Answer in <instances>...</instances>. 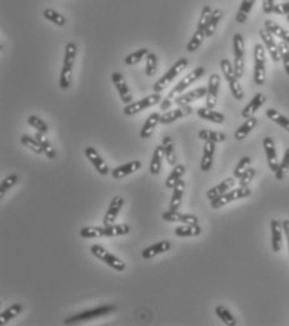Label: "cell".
I'll return each instance as SVG.
<instances>
[{
    "mask_svg": "<svg viewBox=\"0 0 289 326\" xmlns=\"http://www.w3.org/2000/svg\"><path fill=\"white\" fill-rule=\"evenodd\" d=\"M178 237H196L202 234V227L199 224H182L174 230Z\"/></svg>",
    "mask_w": 289,
    "mask_h": 326,
    "instance_id": "35",
    "label": "cell"
},
{
    "mask_svg": "<svg viewBox=\"0 0 289 326\" xmlns=\"http://www.w3.org/2000/svg\"><path fill=\"white\" fill-rule=\"evenodd\" d=\"M197 113H198L199 117L203 118V120H209V122L212 123H217V124H223L224 120H226V116H224L223 113L217 112V110H211V108H199V110H197Z\"/></svg>",
    "mask_w": 289,
    "mask_h": 326,
    "instance_id": "29",
    "label": "cell"
},
{
    "mask_svg": "<svg viewBox=\"0 0 289 326\" xmlns=\"http://www.w3.org/2000/svg\"><path fill=\"white\" fill-rule=\"evenodd\" d=\"M251 162H252L251 158L247 157V156L242 157L241 160L238 162V164H237V167L234 168L233 177H236V178H241V177L243 176L244 172L249 168V166H251Z\"/></svg>",
    "mask_w": 289,
    "mask_h": 326,
    "instance_id": "50",
    "label": "cell"
},
{
    "mask_svg": "<svg viewBox=\"0 0 289 326\" xmlns=\"http://www.w3.org/2000/svg\"><path fill=\"white\" fill-rule=\"evenodd\" d=\"M160 123V114L159 113H152V114L149 116V117L147 118V120H145V123L143 124L142 130H140V137L143 138V140H147V138H149L150 136L153 134V132H154V130L157 128V126Z\"/></svg>",
    "mask_w": 289,
    "mask_h": 326,
    "instance_id": "27",
    "label": "cell"
},
{
    "mask_svg": "<svg viewBox=\"0 0 289 326\" xmlns=\"http://www.w3.org/2000/svg\"><path fill=\"white\" fill-rule=\"evenodd\" d=\"M254 4H256V0H242V4L241 6H239L238 13H237L236 16L237 23L239 24L246 23Z\"/></svg>",
    "mask_w": 289,
    "mask_h": 326,
    "instance_id": "36",
    "label": "cell"
},
{
    "mask_svg": "<svg viewBox=\"0 0 289 326\" xmlns=\"http://www.w3.org/2000/svg\"><path fill=\"white\" fill-rule=\"evenodd\" d=\"M272 231V250L273 252H279L282 250V241H283V224L279 220L273 218L271 221Z\"/></svg>",
    "mask_w": 289,
    "mask_h": 326,
    "instance_id": "20",
    "label": "cell"
},
{
    "mask_svg": "<svg viewBox=\"0 0 289 326\" xmlns=\"http://www.w3.org/2000/svg\"><path fill=\"white\" fill-rule=\"evenodd\" d=\"M216 314L222 321H223L224 325L227 326H236L237 325V318H234L233 314L223 305H219L216 308Z\"/></svg>",
    "mask_w": 289,
    "mask_h": 326,
    "instance_id": "42",
    "label": "cell"
},
{
    "mask_svg": "<svg viewBox=\"0 0 289 326\" xmlns=\"http://www.w3.org/2000/svg\"><path fill=\"white\" fill-rule=\"evenodd\" d=\"M90 252L91 255L95 256L98 260L103 261L104 264H107L109 268H114L115 271H118V272H122V271H124L125 268H127V265H125L124 261L120 260L119 258H117V256H114L113 254H110L109 251L105 250L103 246H100V244H93L90 248Z\"/></svg>",
    "mask_w": 289,
    "mask_h": 326,
    "instance_id": "6",
    "label": "cell"
},
{
    "mask_svg": "<svg viewBox=\"0 0 289 326\" xmlns=\"http://www.w3.org/2000/svg\"><path fill=\"white\" fill-rule=\"evenodd\" d=\"M124 206V198L120 196L114 197V198L110 201L109 207H108L107 212L104 214V220H103V224L104 226H110V224H114L115 220H117L118 214H119L120 210Z\"/></svg>",
    "mask_w": 289,
    "mask_h": 326,
    "instance_id": "16",
    "label": "cell"
},
{
    "mask_svg": "<svg viewBox=\"0 0 289 326\" xmlns=\"http://www.w3.org/2000/svg\"><path fill=\"white\" fill-rule=\"evenodd\" d=\"M184 174L185 167L183 166V164H175V166L173 167L170 174L168 176L167 181H165V187H167V188H173V187L178 184V181L182 180V176Z\"/></svg>",
    "mask_w": 289,
    "mask_h": 326,
    "instance_id": "39",
    "label": "cell"
},
{
    "mask_svg": "<svg viewBox=\"0 0 289 326\" xmlns=\"http://www.w3.org/2000/svg\"><path fill=\"white\" fill-rule=\"evenodd\" d=\"M212 13H213V9H212L211 6H203V9H202V13H201V18H199L198 26H197V29H199V30H204V29H206V26H207V23H208V22H209V18H211Z\"/></svg>",
    "mask_w": 289,
    "mask_h": 326,
    "instance_id": "52",
    "label": "cell"
},
{
    "mask_svg": "<svg viewBox=\"0 0 289 326\" xmlns=\"http://www.w3.org/2000/svg\"><path fill=\"white\" fill-rule=\"evenodd\" d=\"M244 39L242 34L233 36V53H234V73L239 79L244 74Z\"/></svg>",
    "mask_w": 289,
    "mask_h": 326,
    "instance_id": "10",
    "label": "cell"
},
{
    "mask_svg": "<svg viewBox=\"0 0 289 326\" xmlns=\"http://www.w3.org/2000/svg\"><path fill=\"white\" fill-rule=\"evenodd\" d=\"M263 147L264 152H266L267 160H268V166L271 168L272 172L276 174L279 168V162H278V156H277L276 146H274V140L271 137H266L263 140Z\"/></svg>",
    "mask_w": 289,
    "mask_h": 326,
    "instance_id": "17",
    "label": "cell"
},
{
    "mask_svg": "<svg viewBox=\"0 0 289 326\" xmlns=\"http://www.w3.org/2000/svg\"><path fill=\"white\" fill-rule=\"evenodd\" d=\"M266 116L269 118V120H273L274 123H277V124L281 126L282 128H284L287 132H289V118L288 117L283 116L281 112H278L277 110H274V108H269V110H267Z\"/></svg>",
    "mask_w": 289,
    "mask_h": 326,
    "instance_id": "38",
    "label": "cell"
},
{
    "mask_svg": "<svg viewBox=\"0 0 289 326\" xmlns=\"http://www.w3.org/2000/svg\"><path fill=\"white\" fill-rule=\"evenodd\" d=\"M204 74H206V69H204L203 66H197V68L193 69L190 73H188L182 80L178 82V84L170 90L169 94L160 102V110H167L168 108L172 107V106L174 104L175 98H177L178 96L183 94V92H184L187 88H189L194 82H197L199 78H202Z\"/></svg>",
    "mask_w": 289,
    "mask_h": 326,
    "instance_id": "1",
    "label": "cell"
},
{
    "mask_svg": "<svg viewBox=\"0 0 289 326\" xmlns=\"http://www.w3.org/2000/svg\"><path fill=\"white\" fill-rule=\"evenodd\" d=\"M16 184H18V176L16 174H10V176L5 177L0 184V196H4V194Z\"/></svg>",
    "mask_w": 289,
    "mask_h": 326,
    "instance_id": "53",
    "label": "cell"
},
{
    "mask_svg": "<svg viewBox=\"0 0 289 326\" xmlns=\"http://www.w3.org/2000/svg\"><path fill=\"white\" fill-rule=\"evenodd\" d=\"M23 311V306L20 304H14V305L9 306L6 310H4L3 312L0 314V325H5L9 321L13 320L14 318L19 315Z\"/></svg>",
    "mask_w": 289,
    "mask_h": 326,
    "instance_id": "37",
    "label": "cell"
},
{
    "mask_svg": "<svg viewBox=\"0 0 289 326\" xmlns=\"http://www.w3.org/2000/svg\"><path fill=\"white\" fill-rule=\"evenodd\" d=\"M28 123H29V126H31L33 128H35L38 132L44 133V134H46V133L49 132L48 124H46L43 120H40L39 117H36V116H30V117L28 118Z\"/></svg>",
    "mask_w": 289,
    "mask_h": 326,
    "instance_id": "51",
    "label": "cell"
},
{
    "mask_svg": "<svg viewBox=\"0 0 289 326\" xmlns=\"http://www.w3.org/2000/svg\"><path fill=\"white\" fill-rule=\"evenodd\" d=\"M162 102V96L160 93H153V94L147 96V97L142 98V100H137V102H132L130 104H127L124 107V114L125 116H134L137 113L142 112V110H147V108L153 107V106L158 104Z\"/></svg>",
    "mask_w": 289,
    "mask_h": 326,
    "instance_id": "9",
    "label": "cell"
},
{
    "mask_svg": "<svg viewBox=\"0 0 289 326\" xmlns=\"http://www.w3.org/2000/svg\"><path fill=\"white\" fill-rule=\"evenodd\" d=\"M234 184H236V177H229V178L224 180V181H222L221 184H217V186L212 187V188L207 192V198H208L209 201H212V200L214 198H218V197H221L222 194H224L226 192L231 191L234 187Z\"/></svg>",
    "mask_w": 289,
    "mask_h": 326,
    "instance_id": "22",
    "label": "cell"
},
{
    "mask_svg": "<svg viewBox=\"0 0 289 326\" xmlns=\"http://www.w3.org/2000/svg\"><path fill=\"white\" fill-rule=\"evenodd\" d=\"M145 76H154L158 68V58L154 53H150L145 56Z\"/></svg>",
    "mask_w": 289,
    "mask_h": 326,
    "instance_id": "46",
    "label": "cell"
},
{
    "mask_svg": "<svg viewBox=\"0 0 289 326\" xmlns=\"http://www.w3.org/2000/svg\"><path fill=\"white\" fill-rule=\"evenodd\" d=\"M207 93H208V88L206 87H199L196 88V90H189L187 93H183V94L178 96L174 100V104L177 106H183V104H190L194 100H198L201 98L207 97Z\"/></svg>",
    "mask_w": 289,
    "mask_h": 326,
    "instance_id": "18",
    "label": "cell"
},
{
    "mask_svg": "<svg viewBox=\"0 0 289 326\" xmlns=\"http://www.w3.org/2000/svg\"><path fill=\"white\" fill-rule=\"evenodd\" d=\"M259 36H261L262 40H263L264 43V46H266L267 50H268L272 60H273L274 63L281 62V54H279L278 44H277L276 40H274L273 34L269 33L267 29H262V30H259Z\"/></svg>",
    "mask_w": 289,
    "mask_h": 326,
    "instance_id": "15",
    "label": "cell"
},
{
    "mask_svg": "<svg viewBox=\"0 0 289 326\" xmlns=\"http://www.w3.org/2000/svg\"><path fill=\"white\" fill-rule=\"evenodd\" d=\"M76 50H78V46H76L75 43H73V42H69V43L66 44L61 72L73 73L74 62H75V58H76Z\"/></svg>",
    "mask_w": 289,
    "mask_h": 326,
    "instance_id": "25",
    "label": "cell"
},
{
    "mask_svg": "<svg viewBox=\"0 0 289 326\" xmlns=\"http://www.w3.org/2000/svg\"><path fill=\"white\" fill-rule=\"evenodd\" d=\"M264 28H266L269 33H272L273 36H278V38H281L282 40L289 44V30H286L283 26H281L279 24H277L276 22L269 20L268 19V20L264 22Z\"/></svg>",
    "mask_w": 289,
    "mask_h": 326,
    "instance_id": "31",
    "label": "cell"
},
{
    "mask_svg": "<svg viewBox=\"0 0 289 326\" xmlns=\"http://www.w3.org/2000/svg\"><path fill=\"white\" fill-rule=\"evenodd\" d=\"M170 250V242L169 241H159L157 244H152L149 248H144V251L142 252V258H145V260H149V258H155V256L160 255V254L168 252Z\"/></svg>",
    "mask_w": 289,
    "mask_h": 326,
    "instance_id": "26",
    "label": "cell"
},
{
    "mask_svg": "<svg viewBox=\"0 0 289 326\" xmlns=\"http://www.w3.org/2000/svg\"><path fill=\"white\" fill-rule=\"evenodd\" d=\"M164 157L165 154H164V148H163V146L160 144L158 146V147H155L154 152H153V156H152V160H150V166H149L150 174H154V176L159 174L160 170H162V160Z\"/></svg>",
    "mask_w": 289,
    "mask_h": 326,
    "instance_id": "30",
    "label": "cell"
},
{
    "mask_svg": "<svg viewBox=\"0 0 289 326\" xmlns=\"http://www.w3.org/2000/svg\"><path fill=\"white\" fill-rule=\"evenodd\" d=\"M221 69L224 74V78L228 82L229 90H231L232 96L236 98L237 100H242L244 97L243 88H242L241 83H239V78L234 73L233 64L228 60V59H222L221 60Z\"/></svg>",
    "mask_w": 289,
    "mask_h": 326,
    "instance_id": "4",
    "label": "cell"
},
{
    "mask_svg": "<svg viewBox=\"0 0 289 326\" xmlns=\"http://www.w3.org/2000/svg\"><path fill=\"white\" fill-rule=\"evenodd\" d=\"M188 63H189V62H188L187 58L178 59V60L175 62L169 69H168L167 73L163 74V76L155 82L154 86H153V90H154L155 93L163 92V90H164L165 88H167L168 86H169L170 83H172V82L174 80V79L177 78V76H179L185 68H187Z\"/></svg>",
    "mask_w": 289,
    "mask_h": 326,
    "instance_id": "3",
    "label": "cell"
},
{
    "mask_svg": "<svg viewBox=\"0 0 289 326\" xmlns=\"http://www.w3.org/2000/svg\"><path fill=\"white\" fill-rule=\"evenodd\" d=\"M219 87H221V76L217 73H213L209 76L208 83V93H207V100L206 107L213 110L217 104V100H218Z\"/></svg>",
    "mask_w": 289,
    "mask_h": 326,
    "instance_id": "14",
    "label": "cell"
},
{
    "mask_svg": "<svg viewBox=\"0 0 289 326\" xmlns=\"http://www.w3.org/2000/svg\"><path fill=\"white\" fill-rule=\"evenodd\" d=\"M266 82V50L262 44L254 46V83L263 86Z\"/></svg>",
    "mask_w": 289,
    "mask_h": 326,
    "instance_id": "7",
    "label": "cell"
},
{
    "mask_svg": "<svg viewBox=\"0 0 289 326\" xmlns=\"http://www.w3.org/2000/svg\"><path fill=\"white\" fill-rule=\"evenodd\" d=\"M279 54H281V60L283 62V66L286 73L289 76V44L282 40L278 44Z\"/></svg>",
    "mask_w": 289,
    "mask_h": 326,
    "instance_id": "49",
    "label": "cell"
},
{
    "mask_svg": "<svg viewBox=\"0 0 289 326\" xmlns=\"http://www.w3.org/2000/svg\"><path fill=\"white\" fill-rule=\"evenodd\" d=\"M84 153H85V157L88 158L89 162L94 166V168L98 171V174H102V176H107L108 174H110L109 166H108L107 162L103 160V157L98 153V150L95 148L86 147Z\"/></svg>",
    "mask_w": 289,
    "mask_h": 326,
    "instance_id": "11",
    "label": "cell"
},
{
    "mask_svg": "<svg viewBox=\"0 0 289 326\" xmlns=\"http://www.w3.org/2000/svg\"><path fill=\"white\" fill-rule=\"evenodd\" d=\"M130 227L125 224H110V226H88L80 230V236L83 238H100V237H118L128 234Z\"/></svg>",
    "mask_w": 289,
    "mask_h": 326,
    "instance_id": "2",
    "label": "cell"
},
{
    "mask_svg": "<svg viewBox=\"0 0 289 326\" xmlns=\"http://www.w3.org/2000/svg\"><path fill=\"white\" fill-rule=\"evenodd\" d=\"M20 143L23 146H25L26 148H29L30 150H33L34 153H36V154H43L44 153L40 143L36 140L35 137H30V136L28 134H24L20 137Z\"/></svg>",
    "mask_w": 289,
    "mask_h": 326,
    "instance_id": "43",
    "label": "cell"
},
{
    "mask_svg": "<svg viewBox=\"0 0 289 326\" xmlns=\"http://www.w3.org/2000/svg\"><path fill=\"white\" fill-rule=\"evenodd\" d=\"M192 112L193 108L189 104L178 106L175 110H168V112L160 114V123L162 124H170V123L175 122V120H180V118H184L187 116L192 114Z\"/></svg>",
    "mask_w": 289,
    "mask_h": 326,
    "instance_id": "12",
    "label": "cell"
},
{
    "mask_svg": "<svg viewBox=\"0 0 289 326\" xmlns=\"http://www.w3.org/2000/svg\"><path fill=\"white\" fill-rule=\"evenodd\" d=\"M148 54H149V50H148L147 48H142L139 49V50H135L134 53L127 56V58L124 59V63L127 64V66H134V64L139 63V62L142 60L144 56H147Z\"/></svg>",
    "mask_w": 289,
    "mask_h": 326,
    "instance_id": "47",
    "label": "cell"
},
{
    "mask_svg": "<svg viewBox=\"0 0 289 326\" xmlns=\"http://www.w3.org/2000/svg\"><path fill=\"white\" fill-rule=\"evenodd\" d=\"M273 13L277 16H289V2L274 6Z\"/></svg>",
    "mask_w": 289,
    "mask_h": 326,
    "instance_id": "55",
    "label": "cell"
},
{
    "mask_svg": "<svg viewBox=\"0 0 289 326\" xmlns=\"http://www.w3.org/2000/svg\"><path fill=\"white\" fill-rule=\"evenodd\" d=\"M162 146L164 148V154L165 160H168L170 166L174 167L177 164V156H175V150H174V143H173L172 137L167 136L162 140Z\"/></svg>",
    "mask_w": 289,
    "mask_h": 326,
    "instance_id": "33",
    "label": "cell"
},
{
    "mask_svg": "<svg viewBox=\"0 0 289 326\" xmlns=\"http://www.w3.org/2000/svg\"><path fill=\"white\" fill-rule=\"evenodd\" d=\"M288 170H289V148H287V150L284 152L283 160H282V162L279 163L278 171L274 174H276L277 181H282V180L284 178V176H286V174Z\"/></svg>",
    "mask_w": 289,
    "mask_h": 326,
    "instance_id": "48",
    "label": "cell"
},
{
    "mask_svg": "<svg viewBox=\"0 0 289 326\" xmlns=\"http://www.w3.org/2000/svg\"><path fill=\"white\" fill-rule=\"evenodd\" d=\"M43 16L46 19V20H49L50 23H54L58 26H65L66 23V19L64 18L60 13L54 10V9H45V10L43 12Z\"/></svg>",
    "mask_w": 289,
    "mask_h": 326,
    "instance_id": "45",
    "label": "cell"
},
{
    "mask_svg": "<svg viewBox=\"0 0 289 326\" xmlns=\"http://www.w3.org/2000/svg\"><path fill=\"white\" fill-rule=\"evenodd\" d=\"M266 100H267V98L263 93H257V94L252 98L251 102H249L248 104L243 108V110H242V117L246 118V120L247 118L254 117V114H256L257 110H258L259 108H261L262 106L266 103Z\"/></svg>",
    "mask_w": 289,
    "mask_h": 326,
    "instance_id": "24",
    "label": "cell"
},
{
    "mask_svg": "<svg viewBox=\"0 0 289 326\" xmlns=\"http://www.w3.org/2000/svg\"><path fill=\"white\" fill-rule=\"evenodd\" d=\"M112 82H113V84H114V87L117 88L118 93H119V97H120V100H122V102L124 103L125 106L130 104V103L133 102V96H132V93H130L129 87H128L127 82L124 80V78H123L122 74L118 73V72L113 73L112 74Z\"/></svg>",
    "mask_w": 289,
    "mask_h": 326,
    "instance_id": "13",
    "label": "cell"
},
{
    "mask_svg": "<svg viewBox=\"0 0 289 326\" xmlns=\"http://www.w3.org/2000/svg\"><path fill=\"white\" fill-rule=\"evenodd\" d=\"M204 38H206V36H204V30H199V29H197L196 33L193 34V36L190 38L189 43L187 44V52L193 53V52L198 50V48L202 46V43H203Z\"/></svg>",
    "mask_w": 289,
    "mask_h": 326,
    "instance_id": "44",
    "label": "cell"
},
{
    "mask_svg": "<svg viewBox=\"0 0 289 326\" xmlns=\"http://www.w3.org/2000/svg\"><path fill=\"white\" fill-rule=\"evenodd\" d=\"M287 20H288V22H289V16H287Z\"/></svg>",
    "mask_w": 289,
    "mask_h": 326,
    "instance_id": "58",
    "label": "cell"
},
{
    "mask_svg": "<svg viewBox=\"0 0 289 326\" xmlns=\"http://www.w3.org/2000/svg\"><path fill=\"white\" fill-rule=\"evenodd\" d=\"M34 137H35L36 140L40 143L41 148H43V150H44V154H45L49 160H54V158L56 157V152H55V150H54L53 146H51V143L49 142L48 138L45 137V134L41 132H38V133H35V136H34Z\"/></svg>",
    "mask_w": 289,
    "mask_h": 326,
    "instance_id": "40",
    "label": "cell"
},
{
    "mask_svg": "<svg viewBox=\"0 0 289 326\" xmlns=\"http://www.w3.org/2000/svg\"><path fill=\"white\" fill-rule=\"evenodd\" d=\"M184 191H185V182L180 180V181H178V184L173 187V194L169 204L170 211H178V208H179L180 204H182Z\"/></svg>",
    "mask_w": 289,
    "mask_h": 326,
    "instance_id": "28",
    "label": "cell"
},
{
    "mask_svg": "<svg viewBox=\"0 0 289 326\" xmlns=\"http://www.w3.org/2000/svg\"><path fill=\"white\" fill-rule=\"evenodd\" d=\"M214 152H216V143L212 142V140H206L203 147V156H202L201 160V170L203 172L211 171L212 166H213Z\"/></svg>",
    "mask_w": 289,
    "mask_h": 326,
    "instance_id": "21",
    "label": "cell"
},
{
    "mask_svg": "<svg viewBox=\"0 0 289 326\" xmlns=\"http://www.w3.org/2000/svg\"><path fill=\"white\" fill-rule=\"evenodd\" d=\"M254 176H256V170L249 167V168L244 172L243 176L239 178V187H248V184H251L252 180L254 178Z\"/></svg>",
    "mask_w": 289,
    "mask_h": 326,
    "instance_id": "54",
    "label": "cell"
},
{
    "mask_svg": "<svg viewBox=\"0 0 289 326\" xmlns=\"http://www.w3.org/2000/svg\"><path fill=\"white\" fill-rule=\"evenodd\" d=\"M252 191L249 187H239V188L232 190V191L226 192L224 194H222L221 197L218 198H214L211 201V206L212 208L217 210L221 208V207L226 206V204H231V202L237 201V200L241 198H246V197L251 196Z\"/></svg>",
    "mask_w": 289,
    "mask_h": 326,
    "instance_id": "8",
    "label": "cell"
},
{
    "mask_svg": "<svg viewBox=\"0 0 289 326\" xmlns=\"http://www.w3.org/2000/svg\"><path fill=\"white\" fill-rule=\"evenodd\" d=\"M198 137L203 140H212L214 143H221L227 140V136L224 133L211 130H201L198 132Z\"/></svg>",
    "mask_w": 289,
    "mask_h": 326,
    "instance_id": "41",
    "label": "cell"
},
{
    "mask_svg": "<svg viewBox=\"0 0 289 326\" xmlns=\"http://www.w3.org/2000/svg\"><path fill=\"white\" fill-rule=\"evenodd\" d=\"M222 18H223V12H222L221 9L213 10L211 18H209V22L207 23L206 29H204V36H206V38H211V36H213L217 26H218L219 22L222 20Z\"/></svg>",
    "mask_w": 289,
    "mask_h": 326,
    "instance_id": "34",
    "label": "cell"
},
{
    "mask_svg": "<svg viewBox=\"0 0 289 326\" xmlns=\"http://www.w3.org/2000/svg\"><path fill=\"white\" fill-rule=\"evenodd\" d=\"M282 224H283V231H284V234H286V238H287V242H288V248H289V220H284Z\"/></svg>",
    "mask_w": 289,
    "mask_h": 326,
    "instance_id": "57",
    "label": "cell"
},
{
    "mask_svg": "<svg viewBox=\"0 0 289 326\" xmlns=\"http://www.w3.org/2000/svg\"><path fill=\"white\" fill-rule=\"evenodd\" d=\"M257 122H258V120H257L256 117L247 118L246 122H244L243 124H242L241 127L236 130V133H234V138H236L237 140H246L247 136H248L249 133L254 130V127L257 126Z\"/></svg>",
    "mask_w": 289,
    "mask_h": 326,
    "instance_id": "32",
    "label": "cell"
},
{
    "mask_svg": "<svg viewBox=\"0 0 289 326\" xmlns=\"http://www.w3.org/2000/svg\"><path fill=\"white\" fill-rule=\"evenodd\" d=\"M140 167H142V162L140 160H132V162L125 163L123 166H119L113 170V171H110V174H112V177L114 180H120L137 172Z\"/></svg>",
    "mask_w": 289,
    "mask_h": 326,
    "instance_id": "23",
    "label": "cell"
},
{
    "mask_svg": "<svg viewBox=\"0 0 289 326\" xmlns=\"http://www.w3.org/2000/svg\"><path fill=\"white\" fill-rule=\"evenodd\" d=\"M274 0H263V12L266 14L273 13Z\"/></svg>",
    "mask_w": 289,
    "mask_h": 326,
    "instance_id": "56",
    "label": "cell"
},
{
    "mask_svg": "<svg viewBox=\"0 0 289 326\" xmlns=\"http://www.w3.org/2000/svg\"><path fill=\"white\" fill-rule=\"evenodd\" d=\"M162 218L167 222H180L183 224H198V217L189 214H180L178 211H167L162 214Z\"/></svg>",
    "mask_w": 289,
    "mask_h": 326,
    "instance_id": "19",
    "label": "cell"
},
{
    "mask_svg": "<svg viewBox=\"0 0 289 326\" xmlns=\"http://www.w3.org/2000/svg\"><path fill=\"white\" fill-rule=\"evenodd\" d=\"M115 310H117V306L114 305L99 306V308H90V310L83 311V312H79L76 314V315L70 316V318H68L65 321H64V324H66V325H71V324L84 322V321H89V320H93V318L109 315V314L114 312Z\"/></svg>",
    "mask_w": 289,
    "mask_h": 326,
    "instance_id": "5",
    "label": "cell"
}]
</instances>
